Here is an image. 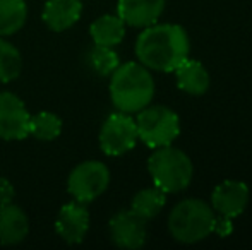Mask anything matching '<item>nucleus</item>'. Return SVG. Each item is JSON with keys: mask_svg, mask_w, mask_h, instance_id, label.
Listing matches in <instances>:
<instances>
[{"mask_svg": "<svg viewBox=\"0 0 252 250\" xmlns=\"http://www.w3.org/2000/svg\"><path fill=\"white\" fill-rule=\"evenodd\" d=\"M136 55L144 67L173 72L189 57V38L179 24H151L136 41Z\"/></svg>", "mask_w": 252, "mask_h": 250, "instance_id": "nucleus-1", "label": "nucleus"}, {"mask_svg": "<svg viewBox=\"0 0 252 250\" xmlns=\"http://www.w3.org/2000/svg\"><path fill=\"white\" fill-rule=\"evenodd\" d=\"M110 96L115 108L124 113H137L151 103L155 96V81L148 67L127 62L112 72Z\"/></svg>", "mask_w": 252, "mask_h": 250, "instance_id": "nucleus-2", "label": "nucleus"}, {"mask_svg": "<svg viewBox=\"0 0 252 250\" xmlns=\"http://www.w3.org/2000/svg\"><path fill=\"white\" fill-rule=\"evenodd\" d=\"M215 211L199 199L180 200L168 216V231L180 244H196L213 233Z\"/></svg>", "mask_w": 252, "mask_h": 250, "instance_id": "nucleus-3", "label": "nucleus"}, {"mask_svg": "<svg viewBox=\"0 0 252 250\" xmlns=\"http://www.w3.org/2000/svg\"><path fill=\"white\" fill-rule=\"evenodd\" d=\"M148 170L155 185L165 194L187 189L194 175L190 158L184 151L172 147V144L156 147V151L148 160Z\"/></svg>", "mask_w": 252, "mask_h": 250, "instance_id": "nucleus-4", "label": "nucleus"}, {"mask_svg": "<svg viewBox=\"0 0 252 250\" xmlns=\"http://www.w3.org/2000/svg\"><path fill=\"white\" fill-rule=\"evenodd\" d=\"M136 127L139 139L153 149L170 146L180 134L179 115L161 105L146 107L137 111Z\"/></svg>", "mask_w": 252, "mask_h": 250, "instance_id": "nucleus-5", "label": "nucleus"}, {"mask_svg": "<svg viewBox=\"0 0 252 250\" xmlns=\"http://www.w3.org/2000/svg\"><path fill=\"white\" fill-rule=\"evenodd\" d=\"M110 184V171L101 161H84L69 175L67 190L77 202H91L98 199Z\"/></svg>", "mask_w": 252, "mask_h": 250, "instance_id": "nucleus-6", "label": "nucleus"}, {"mask_svg": "<svg viewBox=\"0 0 252 250\" xmlns=\"http://www.w3.org/2000/svg\"><path fill=\"white\" fill-rule=\"evenodd\" d=\"M137 139V127L136 120L127 113H112L105 120L100 130V147L108 156H122L127 151L136 146Z\"/></svg>", "mask_w": 252, "mask_h": 250, "instance_id": "nucleus-7", "label": "nucleus"}, {"mask_svg": "<svg viewBox=\"0 0 252 250\" xmlns=\"http://www.w3.org/2000/svg\"><path fill=\"white\" fill-rule=\"evenodd\" d=\"M30 118L24 103L9 91L0 93V139L23 140L30 136Z\"/></svg>", "mask_w": 252, "mask_h": 250, "instance_id": "nucleus-8", "label": "nucleus"}, {"mask_svg": "<svg viewBox=\"0 0 252 250\" xmlns=\"http://www.w3.org/2000/svg\"><path fill=\"white\" fill-rule=\"evenodd\" d=\"M110 235L120 249H139L146 242V220L132 209L120 211L110 220Z\"/></svg>", "mask_w": 252, "mask_h": 250, "instance_id": "nucleus-9", "label": "nucleus"}, {"mask_svg": "<svg viewBox=\"0 0 252 250\" xmlns=\"http://www.w3.org/2000/svg\"><path fill=\"white\" fill-rule=\"evenodd\" d=\"M249 204V187L239 180H225L211 194V207L225 218H237Z\"/></svg>", "mask_w": 252, "mask_h": 250, "instance_id": "nucleus-10", "label": "nucleus"}, {"mask_svg": "<svg viewBox=\"0 0 252 250\" xmlns=\"http://www.w3.org/2000/svg\"><path fill=\"white\" fill-rule=\"evenodd\" d=\"M57 233L67 244H81L90 228V213L83 202H69L60 209L57 218Z\"/></svg>", "mask_w": 252, "mask_h": 250, "instance_id": "nucleus-11", "label": "nucleus"}, {"mask_svg": "<svg viewBox=\"0 0 252 250\" xmlns=\"http://www.w3.org/2000/svg\"><path fill=\"white\" fill-rule=\"evenodd\" d=\"M166 0H119V17L132 28H148L159 19Z\"/></svg>", "mask_w": 252, "mask_h": 250, "instance_id": "nucleus-12", "label": "nucleus"}, {"mask_svg": "<svg viewBox=\"0 0 252 250\" xmlns=\"http://www.w3.org/2000/svg\"><path fill=\"white\" fill-rule=\"evenodd\" d=\"M30 231V220L19 206H0V244L14 245L23 242Z\"/></svg>", "mask_w": 252, "mask_h": 250, "instance_id": "nucleus-13", "label": "nucleus"}, {"mask_svg": "<svg viewBox=\"0 0 252 250\" xmlns=\"http://www.w3.org/2000/svg\"><path fill=\"white\" fill-rule=\"evenodd\" d=\"M81 0H48L43 9V21L52 31H65L79 21Z\"/></svg>", "mask_w": 252, "mask_h": 250, "instance_id": "nucleus-14", "label": "nucleus"}, {"mask_svg": "<svg viewBox=\"0 0 252 250\" xmlns=\"http://www.w3.org/2000/svg\"><path fill=\"white\" fill-rule=\"evenodd\" d=\"M177 86L187 94L192 96H201L208 91L209 87V72L206 67L197 60H190L189 57L186 58L175 70Z\"/></svg>", "mask_w": 252, "mask_h": 250, "instance_id": "nucleus-15", "label": "nucleus"}, {"mask_svg": "<svg viewBox=\"0 0 252 250\" xmlns=\"http://www.w3.org/2000/svg\"><path fill=\"white\" fill-rule=\"evenodd\" d=\"M90 33L94 45L113 48L126 36V23L119 16H101L91 24Z\"/></svg>", "mask_w": 252, "mask_h": 250, "instance_id": "nucleus-16", "label": "nucleus"}, {"mask_svg": "<svg viewBox=\"0 0 252 250\" xmlns=\"http://www.w3.org/2000/svg\"><path fill=\"white\" fill-rule=\"evenodd\" d=\"M28 5L24 0H0V36L14 34L24 26Z\"/></svg>", "mask_w": 252, "mask_h": 250, "instance_id": "nucleus-17", "label": "nucleus"}, {"mask_svg": "<svg viewBox=\"0 0 252 250\" xmlns=\"http://www.w3.org/2000/svg\"><path fill=\"white\" fill-rule=\"evenodd\" d=\"M166 204V194L155 185L153 189H144L134 195L130 209L143 220H153Z\"/></svg>", "mask_w": 252, "mask_h": 250, "instance_id": "nucleus-18", "label": "nucleus"}, {"mask_svg": "<svg viewBox=\"0 0 252 250\" xmlns=\"http://www.w3.org/2000/svg\"><path fill=\"white\" fill-rule=\"evenodd\" d=\"M62 132V120L50 111H40L31 115L30 118V134L40 140H53Z\"/></svg>", "mask_w": 252, "mask_h": 250, "instance_id": "nucleus-19", "label": "nucleus"}, {"mask_svg": "<svg viewBox=\"0 0 252 250\" xmlns=\"http://www.w3.org/2000/svg\"><path fill=\"white\" fill-rule=\"evenodd\" d=\"M21 54L12 43L0 36V83H10L21 72Z\"/></svg>", "mask_w": 252, "mask_h": 250, "instance_id": "nucleus-20", "label": "nucleus"}, {"mask_svg": "<svg viewBox=\"0 0 252 250\" xmlns=\"http://www.w3.org/2000/svg\"><path fill=\"white\" fill-rule=\"evenodd\" d=\"M88 62H90L91 69L100 74V76H110V74L120 65L119 55L113 52V48L100 47V45H94L90 50V54H88Z\"/></svg>", "mask_w": 252, "mask_h": 250, "instance_id": "nucleus-21", "label": "nucleus"}, {"mask_svg": "<svg viewBox=\"0 0 252 250\" xmlns=\"http://www.w3.org/2000/svg\"><path fill=\"white\" fill-rule=\"evenodd\" d=\"M16 195V189L7 178H0V206L3 204H10Z\"/></svg>", "mask_w": 252, "mask_h": 250, "instance_id": "nucleus-22", "label": "nucleus"}]
</instances>
